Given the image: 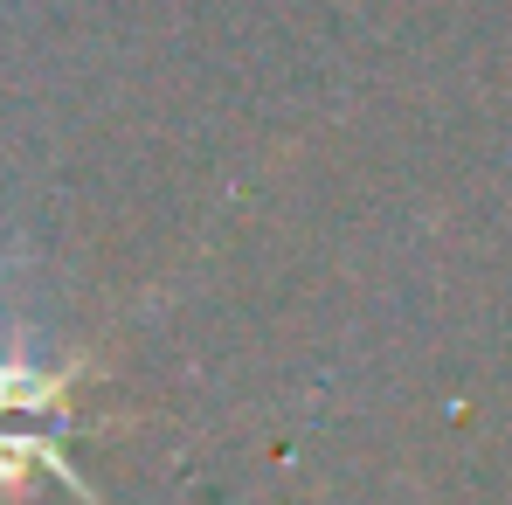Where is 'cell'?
Returning <instances> with one entry per match:
<instances>
[{"mask_svg":"<svg viewBox=\"0 0 512 505\" xmlns=\"http://www.w3.org/2000/svg\"><path fill=\"white\" fill-rule=\"evenodd\" d=\"M63 374H42V367H0V485H14L28 464L70 478L77 492L90 499V485L70 471L63 457Z\"/></svg>","mask_w":512,"mask_h":505,"instance_id":"obj_1","label":"cell"}]
</instances>
